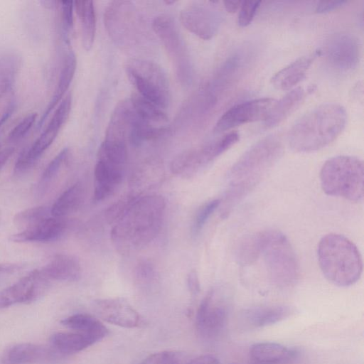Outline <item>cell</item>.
I'll use <instances>...</instances> for the list:
<instances>
[{
    "mask_svg": "<svg viewBox=\"0 0 364 364\" xmlns=\"http://www.w3.org/2000/svg\"><path fill=\"white\" fill-rule=\"evenodd\" d=\"M282 153L279 139L269 135L256 142L240 157L228 176L222 211L224 217L255 188Z\"/></svg>",
    "mask_w": 364,
    "mask_h": 364,
    "instance_id": "cell-1",
    "label": "cell"
},
{
    "mask_svg": "<svg viewBox=\"0 0 364 364\" xmlns=\"http://www.w3.org/2000/svg\"><path fill=\"white\" fill-rule=\"evenodd\" d=\"M165 205L164 198L159 195L131 201L111 232L118 250L129 253L151 242L161 229Z\"/></svg>",
    "mask_w": 364,
    "mask_h": 364,
    "instance_id": "cell-2",
    "label": "cell"
},
{
    "mask_svg": "<svg viewBox=\"0 0 364 364\" xmlns=\"http://www.w3.org/2000/svg\"><path fill=\"white\" fill-rule=\"evenodd\" d=\"M347 122L344 107L337 103H325L309 110L289 129V146L296 152L309 153L332 143L343 131Z\"/></svg>",
    "mask_w": 364,
    "mask_h": 364,
    "instance_id": "cell-3",
    "label": "cell"
},
{
    "mask_svg": "<svg viewBox=\"0 0 364 364\" xmlns=\"http://www.w3.org/2000/svg\"><path fill=\"white\" fill-rule=\"evenodd\" d=\"M317 257L323 275L336 286L348 287L360 278V253L355 244L343 235L330 233L323 236L318 244Z\"/></svg>",
    "mask_w": 364,
    "mask_h": 364,
    "instance_id": "cell-4",
    "label": "cell"
},
{
    "mask_svg": "<svg viewBox=\"0 0 364 364\" xmlns=\"http://www.w3.org/2000/svg\"><path fill=\"white\" fill-rule=\"evenodd\" d=\"M363 161L358 157L340 155L328 159L320 171L323 192L350 201L363 198Z\"/></svg>",
    "mask_w": 364,
    "mask_h": 364,
    "instance_id": "cell-5",
    "label": "cell"
},
{
    "mask_svg": "<svg viewBox=\"0 0 364 364\" xmlns=\"http://www.w3.org/2000/svg\"><path fill=\"white\" fill-rule=\"evenodd\" d=\"M262 255L264 256L267 273L274 284L288 287L296 282L300 273L299 264L291 243L284 235L273 230Z\"/></svg>",
    "mask_w": 364,
    "mask_h": 364,
    "instance_id": "cell-6",
    "label": "cell"
},
{
    "mask_svg": "<svg viewBox=\"0 0 364 364\" xmlns=\"http://www.w3.org/2000/svg\"><path fill=\"white\" fill-rule=\"evenodd\" d=\"M126 70L140 95L163 109L168 106V80L161 67L149 60L131 59Z\"/></svg>",
    "mask_w": 364,
    "mask_h": 364,
    "instance_id": "cell-7",
    "label": "cell"
},
{
    "mask_svg": "<svg viewBox=\"0 0 364 364\" xmlns=\"http://www.w3.org/2000/svg\"><path fill=\"white\" fill-rule=\"evenodd\" d=\"M71 105L72 97L68 94L60 101L39 136L19 154L14 167L16 173L27 171L50 147L67 121L71 110Z\"/></svg>",
    "mask_w": 364,
    "mask_h": 364,
    "instance_id": "cell-8",
    "label": "cell"
},
{
    "mask_svg": "<svg viewBox=\"0 0 364 364\" xmlns=\"http://www.w3.org/2000/svg\"><path fill=\"white\" fill-rule=\"evenodd\" d=\"M319 53L323 55L325 62L332 71L346 75L358 67L360 58V46L354 35L338 33L330 37Z\"/></svg>",
    "mask_w": 364,
    "mask_h": 364,
    "instance_id": "cell-9",
    "label": "cell"
},
{
    "mask_svg": "<svg viewBox=\"0 0 364 364\" xmlns=\"http://www.w3.org/2000/svg\"><path fill=\"white\" fill-rule=\"evenodd\" d=\"M229 314L227 299L210 290L201 301L196 316V328L204 338L219 336L226 326Z\"/></svg>",
    "mask_w": 364,
    "mask_h": 364,
    "instance_id": "cell-10",
    "label": "cell"
},
{
    "mask_svg": "<svg viewBox=\"0 0 364 364\" xmlns=\"http://www.w3.org/2000/svg\"><path fill=\"white\" fill-rule=\"evenodd\" d=\"M276 102L275 99L263 97L235 105L219 118L214 132L220 133L244 124L265 120Z\"/></svg>",
    "mask_w": 364,
    "mask_h": 364,
    "instance_id": "cell-11",
    "label": "cell"
},
{
    "mask_svg": "<svg viewBox=\"0 0 364 364\" xmlns=\"http://www.w3.org/2000/svg\"><path fill=\"white\" fill-rule=\"evenodd\" d=\"M48 284L40 270H33L16 283L0 291V309L28 304L42 296Z\"/></svg>",
    "mask_w": 364,
    "mask_h": 364,
    "instance_id": "cell-12",
    "label": "cell"
},
{
    "mask_svg": "<svg viewBox=\"0 0 364 364\" xmlns=\"http://www.w3.org/2000/svg\"><path fill=\"white\" fill-rule=\"evenodd\" d=\"M221 19L217 10L201 5L186 8L180 14L182 25L204 40L210 39L217 33Z\"/></svg>",
    "mask_w": 364,
    "mask_h": 364,
    "instance_id": "cell-13",
    "label": "cell"
},
{
    "mask_svg": "<svg viewBox=\"0 0 364 364\" xmlns=\"http://www.w3.org/2000/svg\"><path fill=\"white\" fill-rule=\"evenodd\" d=\"M94 310L102 320L121 327L134 328L142 322L139 313L123 300H98L94 304Z\"/></svg>",
    "mask_w": 364,
    "mask_h": 364,
    "instance_id": "cell-14",
    "label": "cell"
},
{
    "mask_svg": "<svg viewBox=\"0 0 364 364\" xmlns=\"http://www.w3.org/2000/svg\"><path fill=\"white\" fill-rule=\"evenodd\" d=\"M153 29L162 41L171 57L177 62L179 72L185 70L184 45L171 17L161 15L153 21Z\"/></svg>",
    "mask_w": 364,
    "mask_h": 364,
    "instance_id": "cell-15",
    "label": "cell"
},
{
    "mask_svg": "<svg viewBox=\"0 0 364 364\" xmlns=\"http://www.w3.org/2000/svg\"><path fill=\"white\" fill-rule=\"evenodd\" d=\"M67 224L63 218H48L11 236L16 242H53L58 240L65 233Z\"/></svg>",
    "mask_w": 364,
    "mask_h": 364,
    "instance_id": "cell-16",
    "label": "cell"
},
{
    "mask_svg": "<svg viewBox=\"0 0 364 364\" xmlns=\"http://www.w3.org/2000/svg\"><path fill=\"white\" fill-rule=\"evenodd\" d=\"M55 353L53 349L42 345L21 343L7 348L1 355V361L5 364H33L49 360Z\"/></svg>",
    "mask_w": 364,
    "mask_h": 364,
    "instance_id": "cell-17",
    "label": "cell"
},
{
    "mask_svg": "<svg viewBox=\"0 0 364 364\" xmlns=\"http://www.w3.org/2000/svg\"><path fill=\"white\" fill-rule=\"evenodd\" d=\"M292 313V309L288 306L262 305L245 310L242 318L246 326L259 328L282 321Z\"/></svg>",
    "mask_w": 364,
    "mask_h": 364,
    "instance_id": "cell-18",
    "label": "cell"
},
{
    "mask_svg": "<svg viewBox=\"0 0 364 364\" xmlns=\"http://www.w3.org/2000/svg\"><path fill=\"white\" fill-rule=\"evenodd\" d=\"M47 279L75 282L81 276V266L75 257L59 254L53 257L41 270Z\"/></svg>",
    "mask_w": 364,
    "mask_h": 364,
    "instance_id": "cell-19",
    "label": "cell"
},
{
    "mask_svg": "<svg viewBox=\"0 0 364 364\" xmlns=\"http://www.w3.org/2000/svg\"><path fill=\"white\" fill-rule=\"evenodd\" d=\"M96 186L93 199L98 202L111 196L120 184L123 178V168L102 161H97L95 167Z\"/></svg>",
    "mask_w": 364,
    "mask_h": 364,
    "instance_id": "cell-20",
    "label": "cell"
},
{
    "mask_svg": "<svg viewBox=\"0 0 364 364\" xmlns=\"http://www.w3.org/2000/svg\"><path fill=\"white\" fill-rule=\"evenodd\" d=\"M316 56V55L300 57L289 63L272 76V85L279 90L293 88L304 79Z\"/></svg>",
    "mask_w": 364,
    "mask_h": 364,
    "instance_id": "cell-21",
    "label": "cell"
},
{
    "mask_svg": "<svg viewBox=\"0 0 364 364\" xmlns=\"http://www.w3.org/2000/svg\"><path fill=\"white\" fill-rule=\"evenodd\" d=\"M250 353L255 362L259 364L288 363L293 360L297 354L294 349L274 342L255 343L251 346Z\"/></svg>",
    "mask_w": 364,
    "mask_h": 364,
    "instance_id": "cell-22",
    "label": "cell"
},
{
    "mask_svg": "<svg viewBox=\"0 0 364 364\" xmlns=\"http://www.w3.org/2000/svg\"><path fill=\"white\" fill-rule=\"evenodd\" d=\"M76 65L75 54L73 50H69L64 58L56 88L38 122V129L43 126L50 112L53 111L56 105L61 101L73 80L76 70Z\"/></svg>",
    "mask_w": 364,
    "mask_h": 364,
    "instance_id": "cell-23",
    "label": "cell"
},
{
    "mask_svg": "<svg viewBox=\"0 0 364 364\" xmlns=\"http://www.w3.org/2000/svg\"><path fill=\"white\" fill-rule=\"evenodd\" d=\"M273 230H263L244 237L238 244L236 259L241 265L254 263L262 254Z\"/></svg>",
    "mask_w": 364,
    "mask_h": 364,
    "instance_id": "cell-24",
    "label": "cell"
},
{
    "mask_svg": "<svg viewBox=\"0 0 364 364\" xmlns=\"http://www.w3.org/2000/svg\"><path fill=\"white\" fill-rule=\"evenodd\" d=\"M96 342L92 337L76 331L58 332L50 338L53 350L61 355L80 352Z\"/></svg>",
    "mask_w": 364,
    "mask_h": 364,
    "instance_id": "cell-25",
    "label": "cell"
},
{
    "mask_svg": "<svg viewBox=\"0 0 364 364\" xmlns=\"http://www.w3.org/2000/svg\"><path fill=\"white\" fill-rule=\"evenodd\" d=\"M306 97V90L298 87L292 89L279 101L264 120L266 128H272L286 119L302 103Z\"/></svg>",
    "mask_w": 364,
    "mask_h": 364,
    "instance_id": "cell-26",
    "label": "cell"
},
{
    "mask_svg": "<svg viewBox=\"0 0 364 364\" xmlns=\"http://www.w3.org/2000/svg\"><path fill=\"white\" fill-rule=\"evenodd\" d=\"M61 324L74 331L87 335L97 342L108 334V329L97 318L87 314H76L61 321Z\"/></svg>",
    "mask_w": 364,
    "mask_h": 364,
    "instance_id": "cell-27",
    "label": "cell"
},
{
    "mask_svg": "<svg viewBox=\"0 0 364 364\" xmlns=\"http://www.w3.org/2000/svg\"><path fill=\"white\" fill-rule=\"evenodd\" d=\"M74 9L81 23L83 46L86 50H90L94 43L96 28V16L93 2L92 1H74Z\"/></svg>",
    "mask_w": 364,
    "mask_h": 364,
    "instance_id": "cell-28",
    "label": "cell"
},
{
    "mask_svg": "<svg viewBox=\"0 0 364 364\" xmlns=\"http://www.w3.org/2000/svg\"><path fill=\"white\" fill-rule=\"evenodd\" d=\"M21 65V57L16 52L0 53V99L14 85Z\"/></svg>",
    "mask_w": 364,
    "mask_h": 364,
    "instance_id": "cell-29",
    "label": "cell"
},
{
    "mask_svg": "<svg viewBox=\"0 0 364 364\" xmlns=\"http://www.w3.org/2000/svg\"><path fill=\"white\" fill-rule=\"evenodd\" d=\"M84 189L81 183H76L65 190L50 208L51 215L63 218L76 210L81 204Z\"/></svg>",
    "mask_w": 364,
    "mask_h": 364,
    "instance_id": "cell-30",
    "label": "cell"
},
{
    "mask_svg": "<svg viewBox=\"0 0 364 364\" xmlns=\"http://www.w3.org/2000/svg\"><path fill=\"white\" fill-rule=\"evenodd\" d=\"M136 114L149 123H165L168 117L163 109L149 102L139 93H133L129 100Z\"/></svg>",
    "mask_w": 364,
    "mask_h": 364,
    "instance_id": "cell-31",
    "label": "cell"
},
{
    "mask_svg": "<svg viewBox=\"0 0 364 364\" xmlns=\"http://www.w3.org/2000/svg\"><path fill=\"white\" fill-rule=\"evenodd\" d=\"M127 156V146L124 141L105 139L98 151L99 161L122 168H124Z\"/></svg>",
    "mask_w": 364,
    "mask_h": 364,
    "instance_id": "cell-32",
    "label": "cell"
},
{
    "mask_svg": "<svg viewBox=\"0 0 364 364\" xmlns=\"http://www.w3.org/2000/svg\"><path fill=\"white\" fill-rule=\"evenodd\" d=\"M50 215V208L47 206L33 207L17 213L14 218V223L23 230L51 217Z\"/></svg>",
    "mask_w": 364,
    "mask_h": 364,
    "instance_id": "cell-33",
    "label": "cell"
},
{
    "mask_svg": "<svg viewBox=\"0 0 364 364\" xmlns=\"http://www.w3.org/2000/svg\"><path fill=\"white\" fill-rule=\"evenodd\" d=\"M68 152V148L62 149L46 167L38 183V191L39 193L44 192L48 188L49 184L55 178L66 160Z\"/></svg>",
    "mask_w": 364,
    "mask_h": 364,
    "instance_id": "cell-34",
    "label": "cell"
},
{
    "mask_svg": "<svg viewBox=\"0 0 364 364\" xmlns=\"http://www.w3.org/2000/svg\"><path fill=\"white\" fill-rule=\"evenodd\" d=\"M37 117L36 112H31L23 117L9 132V141L16 142L23 139L34 124Z\"/></svg>",
    "mask_w": 364,
    "mask_h": 364,
    "instance_id": "cell-35",
    "label": "cell"
},
{
    "mask_svg": "<svg viewBox=\"0 0 364 364\" xmlns=\"http://www.w3.org/2000/svg\"><path fill=\"white\" fill-rule=\"evenodd\" d=\"M219 199L210 200L203 204L198 210L193 224V232L197 234L220 204Z\"/></svg>",
    "mask_w": 364,
    "mask_h": 364,
    "instance_id": "cell-36",
    "label": "cell"
},
{
    "mask_svg": "<svg viewBox=\"0 0 364 364\" xmlns=\"http://www.w3.org/2000/svg\"><path fill=\"white\" fill-rule=\"evenodd\" d=\"M61 23L64 40L69 43V34L73 27L74 2L61 1Z\"/></svg>",
    "mask_w": 364,
    "mask_h": 364,
    "instance_id": "cell-37",
    "label": "cell"
},
{
    "mask_svg": "<svg viewBox=\"0 0 364 364\" xmlns=\"http://www.w3.org/2000/svg\"><path fill=\"white\" fill-rule=\"evenodd\" d=\"M180 353L173 350H164L153 353L146 358L141 364H180Z\"/></svg>",
    "mask_w": 364,
    "mask_h": 364,
    "instance_id": "cell-38",
    "label": "cell"
},
{
    "mask_svg": "<svg viewBox=\"0 0 364 364\" xmlns=\"http://www.w3.org/2000/svg\"><path fill=\"white\" fill-rule=\"evenodd\" d=\"M260 3L259 1H242L237 18V23L240 26L246 27L251 23L259 7Z\"/></svg>",
    "mask_w": 364,
    "mask_h": 364,
    "instance_id": "cell-39",
    "label": "cell"
},
{
    "mask_svg": "<svg viewBox=\"0 0 364 364\" xmlns=\"http://www.w3.org/2000/svg\"><path fill=\"white\" fill-rule=\"evenodd\" d=\"M346 3V1L341 0L319 1L316 6V11L319 14L329 12L341 7Z\"/></svg>",
    "mask_w": 364,
    "mask_h": 364,
    "instance_id": "cell-40",
    "label": "cell"
},
{
    "mask_svg": "<svg viewBox=\"0 0 364 364\" xmlns=\"http://www.w3.org/2000/svg\"><path fill=\"white\" fill-rule=\"evenodd\" d=\"M187 285L192 294H198L200 289V282L196 271H191L187 277Z\"/></svg>",
    "mask_w": 364,
    "mask_h": 364,
    "instance_id": "cell-41",
    "label": "cell"
},
{
    "mask_svg": "<svg viewBox=\"0 0 364 364\" xmlns=\"http://www.w3.org/2000/svg\"><path fill=\"white\" fill-rule=\"evenodd\" d=\"M187 364H220V362L215 355L205 354L195 358Z\"/></svg>",
    "mask_w": 364,
    "mask_h": 364,
    "instance_id": "cell-42",
    "label": "cell"
},
{
    "mask_svg": "<svg viewBox=\"0 0 364 364\" xmlns=\"http://www.w3.org/2000/svg\"><path fill=\"white\" fill-rule=\"evenodd\" d=\"M14 151V147H7L0 150V170L13 154Z\"/></svg>",
    "mask_w": 364,
    "mask_h": 364,
    "instance_id": "cell-43",
    "label": "cell"
},
{
    "mask_svg": "<svg viewBox=\"0 0 364 364\" xmlns=\"http://www.w3.org/2000/svg\"><path fill=\"white\" fill-rule=\"evenodd\" d=\"M242 1H223L225 10L229 13H234L237 11L240 6Z\"/></svg>",
    "mask_w": 364,
    "mask_h": 364,
    "instance_id": "cell-44",
    "label": "cell"
},
{
    "mask_svg": "<svg viewBox=\"0 0 364 364\" xmlns=\"http://www.w3.org/2000/svg\"><path fill=\"white\" fill-rule=\"evenodd\" d=\"M165 2L168 4H173L175 1H166Z\"/></svg>",
    "mask_w": 364,
    "mask_h": 364,
    "instance_id": "cell-45",
    "label": "cell"
},
{
    "mask_svg": "<svg viewBox=\"0 0 364 364\" xmlns=\"http://www.w3.org/2000/svg\"><path fill=\"white\" fill-rule=\"evenodd\" d=\"M257 364H259V363H257Z\"/></svg>",
    "mask_w": 364,
    "mask_h": 364,
    "instance_id": "cell-46",
    "label": "cell"
}]
</instances>
